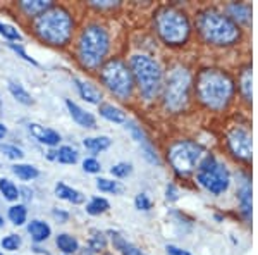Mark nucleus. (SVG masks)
Returning <instances> with one entry per match:
<instances>
[{
  "label": "nucleus",
  "instance_id": "f257e3e1",
  "mask_svg": "<svg viewBox=\"0 0 258 255\" xmlns=\"http://www.w3.org/2000/svg\"><path fill=\"white\" fill-rule=\"evenodd\" d=\"M195 91L210 112H226L236 100V81L226 69L205 68L197 74Z\"/></svg>",
  "mask_w": 258,
  "mask_h": 255
},
{
  "label": "nucleus",
  "instance_id": "f03ea898",
  "mask_svg": "<svg viewBox=\"0 0 258 255\" xmlns=\"http://www.w3.org/2000/svg\"><path fill=\"white\" fill-rule=\"evenodd\" d=\"M198 35L207 45L219 48H231L241 43L243 28L238 26L224 11L205 9L197 18Z\"/></svg>",
  "mask_w": 258,
  "mask_h": 255
},
{
  "label": "nucleus",
  "instance_id": "7ed1b4c3",
  "mask_svg": "<svg viewBox=\"0 0 258 255\" xmlns=\"http://www.w3.org/2000/svg\"><path fill=\"white\" fill-rule=\"evenodd\" d=\"M155 31L167 47H182L191 36V23L184 11L174 6H164L157 11Z\"/></svg>",
  "mask_w": 258,
  "mask_h": 255
},
{
  "label": "nucleus",
  "instance_id": "20e7f679",
  "mask_svg": "<svg viewBox=\"0 0 258 255\" xmlns=\"http://www.w3.org/2000/svg\"><path fill=\"white\" fill-rule=\"evenodd\" d=\"M129 69L135 78V85L138 86L141 97L147 102L159 98L164 86V73L160 64L147 54H136L131 57Z\"/></svg>",
  "mask_w": 258,
  "mask_h": 255
},
{
  "label": "nucleus",
  "instance_id": "39448f33",
  "mask_svg": "<svg viewBox=\"0 0 258 255\" xmlns=\"http://www.w3.org/2000/svg\"><path fill=\"white\" fill-rule=\"evenodd\" d=\"M74 21L62 7H50L35 21V31L50 45H66L73 36Z\"/></svg>",
  "mask_w": 258,
  "mask_h": 255
},
{
  "label": "nucleus",
  "instance_id": "423d86ee",
  "mask_svg": "<svg viewBox=\"0 0 258 255\" xmlns=\"http://www.w3.org/2000/svg\"><path fill=\"white\" fill-rule=\"evenodd\" d=\"M191 73L186 66L176 64L169 69L165 76L164 86H162V98L164 106L169 112H182L189 104L191 98Z\"/></svg>",
  "mask_w": 258,
  "mask_h": 255
},
{
  "label": "nucleus",
  "instance_id": "0eeeda50",
  "mask_svg": "<svg viewBox=\"0 0 258 255\" xmlns=\"http://www.w3.org/2000/svg\"><path fill=\"white\" fill-rule=\"evenodd\" d=\"M110 47V38L105 28L91 24V26L85 28L80 38V61L83 66L90 69H95L102 64L105 59L107 52Z\"/></svg>",
  "mask_w": 258,
  "mask_h": 255
},
{
  "label": "nucleus",
  "instance_id": "6e6552de",
  "mask_svg": "<svg viewBox=\"0 0 258 255\" xmlns=\"http://www.w3.org/2000/svg\"><path fill=\"white\" fill-rule=\"evenodd\" d=\"M205 157V148L193 140H177L167 150V159L174 173L181 178H188L198 169L202 159Z\"/></svg>",
  "mask_w": 258,
  "mask_h": 255
},
{
  "label": "nucleus",
  "instance_id": "1a4fd4ad",
  "mask_svg": "<svg viewBox=\"0 0 258 255\" xmlns=\"http://www.w3.org/2000/svg\"><path fill=\"white\" fill-rule=\"evenodd\" d=\"M102 79L112 93L120 100H127L135 90V78L127 64L120 59H110L102 68Z\"/></svg>",
  "mask_w": 258,
  "mask_h": 255
},
{
  "label": "nucleus",
  "instance_id": "9d476101",
  "mask_svg": "<svg viewBox=\"0 0 258 255\" xmlns=\"http://www.w3.org/2000/svg\"><path fill=\"white\" fill-rule=\"evenodd\" d=\"M226 148L234 161L241 162L244 166L251 164L253 159V138L251 128L248 121L236 123L226 131Z\"/></svg>",
  "mask_w": 258,
  "mask_h": 255
},
{
  "label": "nucleus",
  "instance_id": "9b49d317",
  "mask_svg": "<svg viewBox=\"0 0 258 255\" xmlns=\"http://www.w3.org/2000/svg\"><path fill=\"white\" fill-rule=\"evenodd\" d=\"M197 181L200 186H203L207 191H210L212 195H222L226 193L231 186V171L227 169L226 164L217 162L212 169L207 171H198L197 173Z\"/></svg>",
  "mask_w": 258,
  "mask_h": 255
},
{
  "label": "nucleus",
  "instance_id": "f8f14e48",
  "mask_svg": "<svg viewBox=\"0 0 258 255\" xmlns=\"http://www.w3.org/2000/svg\"><path fill=\"white\" fill-rule=\"evenodd\" d=\"M238 178V188H236V200L239 206V214L243 216V219L249 224L251 223V174L248 171H239L236 173Z\"/></svg>",
  "mask_w": 258,
  "mask_h": 255
},
{
  "label": "nucleus",
  "instance_id": "ddd939ff",
  "mask_svg": "<svg viewBox=\"0 0 258 255\" xmlns=\"http://www.w3.org/2000/svg\"><path fill=\"white\" fill-rule=\"evenodd\" d=\"M251 4L248 2H229L226 6V14L241 28L251 26Z\"/></svg>",
  "mask_w": 258,
  "mask_h": 255
},
{
  "label": "nucleus",
  "instance_id": "4468645a",
  "mask_svg": "<svg viewBox=\"0 0 258 255\" xmlns=\"http://www.w3.org/2000/svg\"><path fill=\"white\" fill-rule=\"evenodd\" d=\"M251 85H253L251 64H244L243 68L239 69V74H238V91H239L241 100H243L246 106H251V102H253Z\"/></svg>",
  "mask_w": 258,
  "mask_h": 255
},
{
  "label": "nucleus",
  "instance_id": "2eb2a0df",
  "mask_svg": "<svg viewBox=\"0 0 258 255\" xmlns=\"http://www.w3.org/2000/svg\"><path fill=\"white\" fill-rule=\"evenodd\" d=\"M66 106H68L73 119L76 121L80 126H83V128H95L97 126V119H95V116L90 114V112H86V111H83V109L78 106V104H74L73 100H66Z\"/></svg>",
  "mask_w": 258,
  "mask_h": 255
},
{
  "label": "nucleus",
  "instance_id": "dca6fc26",
  "mask_svg": "<svg viewBox=\"0 0 258 255\" xmlns=\"http://www.w3.org/2000/svg\"><path fill=\"white\" fill-rule=\"evenodd\" d=\"M30 131L31 135L36 138L38 141L45 145H50V147H53V145H59L60 141V135L57 131H53V129H47L43 126H40V124L36 123H31L30 124Z\"/></svg>",
  "mask_w": 258,
  "mask_h": 255
},
{
  "label": "nucleus",
  "instance_id": "f3484780",
  "mask_svg": "<svg viewBox=\"0 0 258 255\" xmlns=\"http://www.w3.org/2000/svg\"><path fill=\"white\" fill-rule=\"evenodd\" d=\"M19 6L28 16H36L38 18L40 14L47 12L52 7V2H48V0H23V2H19Z\"/></svg>",
  "mask_w": 258,
  "mask_h": 255
},
{
  "label": "nucleus",
  "instance_id": "a211bd4d",
  "mask_svg": "<svg viewBox=\"0 0 258 255\" xmlns=\"http://www.w3.org/2000/svg\"><path fill=\"white\" fill-rule=\"evenodd\" d=\"M76 81V85H78V90H80V93H81V97L86 100V102H90V104H100V100H102V93H100V90L98 88H95L91 83L88 81H81V79H74Z\"/></svg>",
  "mask_w": 258,
  "mask_h": 255
},
{
  "label": "nucleus",
  "instance_id": "6ab92c4d",
  "mask_svg": "<svg viewBox=\"0 0 258 255\" xmlns=\"http://www.w3.org/2000/svg\"><path fill=\"white\" fill-rule=\"evenodd\" d=\"M110 236H112V243H114V246L122 255H147V253L141 252L138 246H135L133 243H129V241L124 240L117 231H110Z\"/></svg>",
  "mask_w": 258,
  "mask_h": 255
},
{
  "label": "nucleus",
  "instance_id": "aec40b11",
  "mask_svg": "<svg viewBox=\"0 0 258 255\" xmlns=\"http://www.w3.org/2000/svg\"><path fill=\"white\" fill-rule=\"evenodd\" d=\"M55 193L59 198L62 200H68L71 203H83L85 202V195L81 193V191L74 190V188H69L68 185H64V183H59V185L55 186Z\"/></svg>",
  "mask_w": 258,
  "mask_h": 255
},
{
  "label": "nucleus",
  "instance_id": "412c9836",
  "mask_svg": "<svg viewBox=\"0 0 258 255\" xmlns=\"http://www.w3.org/2000/svg\"><path fill=\"white\" fill-rule=\"evenodd\" d=\"M28 233L35 241H43L50 236V226L45 224L43 221H31L28 226Z\"/></svg>",
  "mask_w": 258,
  "mask_h": 255
},
{
  "label": "nucleus",
  "instance_id": "4be33fe9",
  "mask_svg": "<svg viewBox=\"0 0 258 255\" xmlns=\"http://www.w3.org/2000/svg\"><path fill=\"white\" fill-rule=\"evenodd\" d=\"M100 114L112 123H126V114L119 107H114L110 104H102L100 106Z\"/></svg>",
  "mask_w": 258,
  "mask_h": 255
},
{
  "label": "nucleus",
  "instance_id": "5701e85b",
  "mask_svg": "<svg viewBox=\"0 0 258 255\" xmlns=\"http://www.w3.org/2000/svg\"><path fill=\"white\" fill-rule=\"evenodd\" d=\"M9 91L12 93V97H14L16 100H18V102L24 104V106H31V104H33L31 95L28 93L26 90H24V86L21 85V83L11 81V83H9Z\"/></svg>",
  "mask_w": 258,
  "mask_h": 255
},
{
  "label": "nucleus",
  "instance_id": "b1692460",
  "mask_svg": "<svg viewBox=\"0 0 258 255\" xmlns=\"http://www.w3.org/2000/svg\"><path fill=\"white\" fill-rule=\"evenodd\" d=\"M12 173L16 174L18 178L24 179V181H30V179L38 176V169L35 166H30V164H16L12 167Z\"/></svg>",
  "mask_w": 258,
  "mask_h": 255
},
{
  "label": "nucleus",
  "instance_id": "393cba45",
  "mask_svg": "<svg viewBox=\"0 0 258 255\" xmlns=\"http://www.w3.org/2000/svg\"><path fill=\"white\" fill-rule=\"evenodd\" d=\"M83 145L88 150H91V152H102V150L110 147V138H107V136L86 138V140L83 141Z\"/></svg>",
  "mask_w": 258,
  "mask_h": 255
},
{
  "label": "nucleus",
  "instance_id": "a878e982",
  "mask_svg": "<svg viewBox=\"0 0 258 255\" xmlns=\"http://www.w3.org/2000/svg\"><path fill=\"white\" fill-rule=\"evenodd\" d=\"M57 246H59L64 253H74L80 245H78L76 238H73L71 235H59L57 236Z\"/></svg>",
  "mask_w": 258,
  "mask_h": 255
},
{
  "label": "nucleus",
  "instance_id": "bb28decb",
  "mask_svg": "<svg viewBox=\"0 0 258 255\" xmlns=\"http://www.w3.org/2000/svg\"><path fill=\"white\" fill-rule=\"evenodd\" d=\"M53 157L59 162H62V164H74V162L78 161V152L71 147H60Z\"/></svg>",
  "mask_w": 258,
  "mask_h": 255
},
{
  "label": "nucleus",
  "instance_id": "cd10ccee",
  "mask_svg": "<svg viewBox=\"0 0 258 255\" xmlns=\"http://www.w3.org/2000/svg\"><path fill=\"white\" fill-rule=\"evenodd\" d=\"M0 191H2V195L6 196L7 200H11V202L19 198V190L16 188L14 183H11L9 179H6V178L0 179Z\"/></svg>",
  "mask_w": 258,
  "mask_h": 255
},
{
  "label": "nucleus",
  "instance_id": "c85d7f7f",
  "mask_svg": "<svg viewBox=\"0 0 258 255\" xmlns=\"http://www.w3.org/2000/svg\"><path fill=\"white\" fill-rule=\"evenodd\" d=\"M97 188L100 191H105V193H120L122 191V186L117 181H110V179L105 178L97 179Z\"/></svg>",
  "mask_w": 258,
  "mask_h": 255
},
{
  "label": "nucleus",
  "instance_id": "c756f323",
  "mask_svg": "<svg viewBox=\"0 0 258 255\" xmlns=\"http://www.w3.org/2000/svg\"><path fill=\"white\" fill-rule=\"evenodd\" d=\"M107 209H109V202H107L105 198H93L88 206H86V212L91 216H98V214H103Z\"/></svg>",
  "mask_w": 258,
  "mask_h": 255
},
{
  "label": "nucleus",
  "instance_id": "7c9ffc66",
  "mask_svg": "<svg viewBox=\"0 0 258 255\" xmlns=\"http://www.w3.org/2000/svg\"><path fill=\"white\" fill-rule=\"evenodd\" d=\"M9 219L12 221L14 224L21 226L26 221V207L24 206H14L9 209Z\"/></svg>",
  "mask_w": 258,
  "mask_h": 255
},
{
  "label": "nucleus",
  "instance_id": "2f4dec72",
  "mask_svg": "<svg viewBox=\"0 0 258 255\" xmlns=\"http://www.w3.org/2000/svg\"><path fill=\"white\" fill-rule=\"evenodd\" d=\"M107 245L105 241V236H103V233L100 231H93V235L90 238V250L91 252H100V250H103Z\"/></svg>",
  "mask_w": 258,
  "mask_h": 255
},
{
  "label": "nucleus",
  "instance_id": "473e14b6",
  "mask_svg": "<svg viewBox=\"0 0 258 255\" xmlns=\"http://www.w3.org/2000/svg\"><path fill=\"white\" fill-rule=\"evenodd\" d=\"M0 35L6 36L7 40H18L21 41L23 40V36H21V33L16 30L14 26H11V24H4L0 23Z\"/></svg>",
  "mask_w": 258,
  "mask_h": 255
},
{
  "label": "nucleus",
  "instance_id": "72a5a7b5",
  "mask_svg": "<svg viewBox=\"0 0 258 255\" xmlns=\"http://www.w3.org/2000/svg\"><path fill=\"white\" fill-rule=\"evenodd\" d=\"M0 152L6 154L9 159H14V161H19V159L24 157V152L16 145H0Z\"/></svg>",
  "mask_w": 258,
  "mask_h": 255
},
{
  "label": "nucleus",
  "instance_id": "f704fd0d",
  "mask_svg": "<svg viewBox=\"0 0 258 255\" xmlns=\"http://www.w3.org/2000/svg\"><path fill=\"white\" fill-rule=\"evenodd\" d=\"M127 129H129V133L133 135V138H135L136 141H138L140 145H143V143H147V135L143 133V129H141L138 124L136 123H127V126H126Z\"/></svg>",
  "mask_w": 258,
  "mask_h": 255
},
{
  "label": "nucleus",
  "instance_id": "c9c22d12",
  "mask_svg": "<svg viewBox=\"0 0 258 255\" xmlns=\"http://www.w3.org/2000/svg\"><path fill=\"white\" fill-rule=\"evenodd\" d=\"M131 171H133L131 164L120 162V164H115L114 167H112L110 173H112V176H115V178H126L127 174H131Z\"/></svg>",
  "mask_w": 258,
  "mask_h": 255
},
{
  "label": "nucleus",
  "instance_id": "e433bc0d",
  "mask_svg": "<svg viewBox=\"0 0 258 255\" xmlns=\"http://www.w3.org/2000/svg\"><path fill=\"white\" fill-rule=\"evenodd\" d=\"M141 148H143L145 159H147L150 164H160V159H159V156H157L155 148L152 147V143H150V141H147V143L141 145Z\"/></svg>",
  "mask_w": 258,
  "mask_h": 255
},
{
  "label": "nucleus",
  "instance_id": "4c0bfd02",
  "mask_svg": "<svg viewBox=\"0 0 258 255\" xmlns=\"http://www.w3.org/2000/svg\"><path fill=\"white\" fill-rule=\"evenodd\" d=\"M135 206L136 209H140V211H150V209H152V200L148 198L147 193H140V195H136V198H135Z\"/></svg>",
  "mask_w": 258,
  "mask_h": 255
},
{
  "label": "nucleus",
  "instance_id": "58836bf2",
  "mask_svg": "<svg viewBox=\"0 0 258 255\" xmlns=\"http://www.w3.org/2000/svg\"><path fill=\"white\" fill-rule=\"evenodd\" d=\"M2 246L6 250H18L21 246V238L16 235H9L2 240Z\"/></svg>",
  "mask_w": 258,
  "mask_h": 255
},
{
  "label": "nucleus",
  "instance_id": "ea45409f",
  "mask_svg": "<svg viewBox=\"0 0 258 255\" xmlns=\"http://www.w3.org/2000/svg\"><path fill=\"white\" fill-rule=\"evenodd\" d=\"M83 169H85L86 173L95 174V173H100L102 167H100L97 159H85V162H83Z\"/></svg>",
  "mask_w": 258,
  "mask_h": 255
},
{
  "label": "nucleus",
  "instance_id": "a19ab883",
  "mask_svg": "<svg viewBox=\"0 0 258 255\" xmlns=\"http://www.w3.org/2000/svg\"><path fill=\"white\" fill-rule=\"evenodd\" d=\"M9 47H11L12 50H14L16 54H19V56L23 57L24 61H28V62H31V64H35V66H36V61H35V59H31V57L28 56V54H26V52H24V50H23V47H21V45H16V43H9Z\"/></svg>",
  "mask_w": 258,
  "mask_h": 255
},
{
  "label": "nucleus",
  "instance_id": "79ce46f5",
  "mask_svg": "<svg viewBox=\"0 0 258 255\" xmlns=\"http://www.w3.org/2000/svg\"><path fill=\"white\" fill-rule=\"evenodd\" d=\"M165 198L169 200V202H176V200L179 198V195H177V188L176 185H167V190H165Z\"/></svg>",
  "mask_w": 258,
  "mask_h": 255
},
{
  "label": "nucleus",
  "instance_id": "37998d69",
  "mask_svg": "<svg viewBox=\"0 0 258 255\" xmlns=\"http://www.w3.org/2000/svg\"><path fill=\"white\" fill-rule=\"evenodd\" d=\"M165 252H167V255H191L188 250H182V248H179V246H174V245H167V246H165Z\"/></svg>",
  "mask_w": 258,
  "mask_h": 255
},
{
  "label": "nucleus",
  "instance_id": "c03bdc74",
  "mask_svg": "<svg viewBox=\"0 0 258 255\" xmlns=\"http://www.w3.org/2000/svg\"><path fill=\"white\" fill-rule=\"evenodd\" d=\"M91 6L95 7H100V9H105V7H115L117 6V2H112V0H91Z\"/></svg>",
  "mask_w": 258,
  "mask_h": 255
},
{
  "label": "nucleus",
  "instance_id": "a18cd8bd",
  "mask_svg": "<svg viewBox=\"0 0 258 255\" xmlns=\"http://www.w3.org/2000/svg\"><path fill=\"white\" fill-rule=\"evenodd\" d=\"M53 216H55V217H60L62 221L68 219V214H66V212H60V211H53Z\"/></svg>",
  "mask_w": 258,
  "mask_h": 255
},
{
  "label": "nucleus",
  "instance_id": "49530a36",
  "mask_svg": "<svg viewBox=\"0 0 258 255\" xmlns=\"http://www.w3.org/2000/svg\"><path fill=\"white\" fill-rule=\"evenodd\" d=\"M6 135H7V128L4 126V124H0V140H2V138L6 136Z\"/></svg>",
  "mask_w": 258,
  "mask_h": 255
},
{
  "label": "nucleus",
  "instance_id": "de8ad7c7",
  "mask_svg": "<svg viewBox=\"0 0 258 255\" xmlns=\"http://www.w3.org/2000/svg\"><path fill=\"white\" fill-rule=\"evenodd\" d=\"M81 255H91V250H86V252H81Z\"/></svg>",
  "mask_w": 258,
  "mask_h": 255
},
{
  "label": "nucleus",
  "instance_id": "09e8293b",
  "mask_svg": "<svg viewBox=\"0 0 258 255\" xmlns=\"http://www.w3.org/2000/svg\"><path fill=\"white\" fill-rule=\"evenodd\" d=\"M2 226H4V219L0 217V228H2Z\"/></svg>",
  "mask_w": 258,
  "mask_h": 255
},
{
  "label": "nucleus",
  "instance_id": "8fccbe9b",
  "mask_svg": "<svg viewBox=\"0 0 258 255\" xmlns=\"http://www.w3.org/2000/svg\"><path fill=\"white\" fill-rule=\"evenodd\" d=\"M0 114H2V100H0Z\"/></svg>",
  "mask_w": 258,
  "mask_h": 255
},
{
  "label": "nucleus",
  "instance_id": "3c124183",
  "mask_svg": "<svg viewBox=\"0 0 258 255\" xmlns=\"http://www.w3.org/2000/svg\"><path fill=\"white\" fill-rule=\"evenodd\" d=\"M107 255H109V253H107Z\"/></svg>",
  "mask_w": 258,
  "mask_h": 255
},
{
  "label": "nucleus",
  "instance_id": "603ef678",
  "mask_svg": "<svg viewBox=\"0 0 258 255\" xmlns=\"http://www.w3.org/2000/svg\"><path fill=\"white\" fill-rule=\"evenodd\" d=\"M0 255H2V253H0Z\"/></svg>",
  "mask_w": 258,
  "mask_h": 255
}]
</instances>
